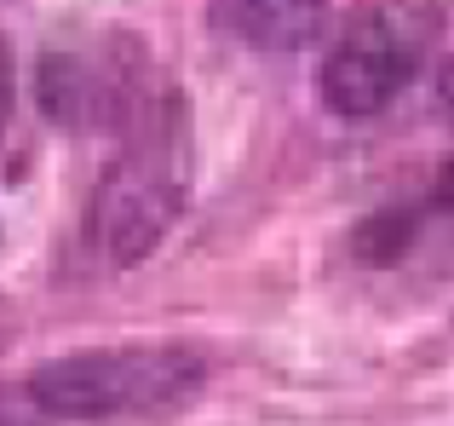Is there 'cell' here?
<instances>
[{"mask_svg": "<svg viewBox=\"0 0 454 426\" xmlns=\"http://www.w3.org/2000/svg\"><path fill=\"white\" fill-rule=\"evenodd\" d=\"M207 363L201 351L173 346V340H145V346H98V351H69L52 358L46 369L29 375L35 409L52 421H155L173 415L178 404L201 392Z\"/></svg>", "mask_w": 454, "mask_h": 426, "instance_id": "cell-1", "label": "cell"}, {"mask_svg": "<svg viewBox=\"0 0 454 426\" xmlns=\"http://www.w3.org/2000/svg\"><path fill=\"white\" fill-rule=\"evenodd\" d=\"M184 133H178V110H155L138 138L110 162L98 196L87 213V236L110 265H133L145 259L161 231L173 225L178 202H184Z\"/></svg>", "mask_w": 454, "mask_h": 426, "instance_id": "cell-2", "label": "cell"}, {"mask_svg": "<svg viewBox=\"0 0 454 426\" xmlns=\"http://www.w3.org/2000/svg\"><path fill=\"white\" fill-rule=\"evenodd\" d=\"M432 58V18L409 0H374L351 12L317 69V92L333 115H380Z\"/></svg>", "mask_w": 454, "mask_h": 426, "instance_id": "cell-3", "label": "cell"}, {"mask_svg": "<svg viewBox=\"0 0 454 426\" xmlns=\"http://www.w3.org/2000/svg\"><path fill=\"white\" fill-rule=\"evenodd\" d=\"M213 18L254 52H300L305 41H317L328 0H213Z\"/></svg>", "mask_w": 454, "mask_h": 426, "instance_id": "cell-4", "label": "cell"}, {"mask_svg": "<svg viewBox=\"0 0 454 426\" xmlns=\"http://www.w3.org/2000/svg\"><path fill=\"white\" fill-rule=\"evenodd\" d=\"M0 122H6V52H0Z\"/></svg>", "mask_w": 454, "mask_h": 426, "instance_id": "cell-5", "label": "cell"}, {"mask_svg": "<svg viewBox=\"0 0 454 426\" xmlns=\"http://www.w3.org/2000/svg\"><path fill=\"white\" fill-rule=\"evenodd\" d=\"M443 99H449V115H454V64H449V81H443Z\"/></svg>", "mask_w": 454, "mask_h": 426, "instance_id": "cell-6", "label": "cell"}]
</instances>
